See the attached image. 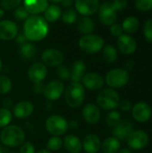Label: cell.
<instances>
[{
  "label": "cell",
  "mask_w": 152,
  "mask_h": 153,
  "mask_svg": "<svg viewBox=\"0 0 152 153\" xmlns=\"http://www.w3.org/2000/svg\"><path fill=\"white\" fill-rule=\"evenodd\" d=\"M117 153H132V152L129 150V149H126V148H124V149H120Z\"/></svg>",
  "instance_id": "obj_49"
},
{
  "label": "cell",
  "mask_w": 152,
  "mask_h": 153,
  "mask_svg": "<svg viewBox=\"0 0 152 153\" xmlns=\"http://www.w3.org/2000/svg\"><path fill=\"white\" fill-rule=\"evenodd\" d=\"M56 75L58 76V78L62 81H68L70 80L71 77V72L70 69L65 65H60L59 66H57L56 69Z\"/></svg>",
  "instance_id": "obj_38"
},
{
  "label": "cell",
  "mask_w": 152,
  "mask_h": 153,
  "mask_svg": "<svg viewBox=\"0 0 152 153\" xmlns=\"http://www.w3.org/2000/svg\"><path fill=\"white\" fill-rule=\"evenodd\" d=\"M74 5L76 11L84 16L92 15L95 13L100 5L99 0H75Z\"/></svg>",
  "instance_id": "obj_16"
},
{
  "label": "cell",
  "mask_w": 152,
  "mask_h": 153,
  "mask_svg": "<svg viewBox=\"0 0 152 153\" xmlns=\"http://www.w3.org/2000/svg\"><path fill=\"white\" fill-rule=\"evenodd\" d=\"M13 83L11 79L4 74L0 75V94L5 95L9 93L12 90Z\"/></svg>",
  "instance_id": "obj_33"
},
{
  "label": "cell",
  "mask_w": 152,
  "mask_h": 153,
  "mask_svg": "<svg viewBox=\"0 0 152 153\" xmlns=\"http://www.w3.org/2000/svg\"><path fill=\"white\" fill-rule=\"evenodd\" d=\"M121 114L116 110H111L106 117V123L108 126L114 127L121 121Z\"/></svg>",
  "instance_id": "obj_34"
},
{
  "label": "cell",
  "mask_w": 152,
  "mask_h": 153,
  "mask_svg": "<svg viewBox=\"0 0 152 153\" xmlns=\"http://www.w3.org/2000/svg\"><path fill=\"white\" fill-rule=\"evenodd\" d=\"M61 15L63 22L66 24H72L77 20V13L73 9H67Z\"/></svg>",
  "instance_id": "obj_35"
},
{
  "label": "cell",
  "mask_w": 152,
  "mask_h": 153,
  "mask_svg": "<svg viewBox=\"0 0 152 153\" xmlns=\"http://www.w3.org/2000/svg\"><path fill=\"white\" fill-rule=\"evenodd\" d=\"M0 153H3V148L1 146V143H0Z\"/></svg>",
  "instance_id": "obj_54"
},
{
  "label": "cell",
  "mask_w": 152,
  "mask_h": 153,
  "mask_svg": "<svg viewBox=\"0 0 152 153\" xmlns=\"http://www.w3.org/2000/svg\"><path fill=\"white\" fill-rule=\"evenodd\" d=\"M128 147L133 151L145 149L150 143V136L143 130H133L126 138Z\"/></svg>",
  "instance_id": "obj_8"
},
{
  "label": "cell",
  "mask_w": 152,
  "mask_h": 153,
  "mask_svg": "<svg viewBox=\"0 0 152 153\" xmlns=\"http://www.w3.org/2000/svg\"><path fill=\"white\" fill-rule=\"evenodd\" d=\"M41 60L45 65L57 67L62 65L64 61V56L59 50L56 48H47L41 54Z\"/></svg>",
  "instance_id": "obj_14"
},
{
  "label": "cell",
  "mask_w": 152,
  "mask_h": 153,
  "mask_svg": "<svg viewBox=\"0 0 152 153\" xmlns=\"http://www.w3.org/2000/svg\"><path fill=\"white\" fill-rule=\"evenodd\" d=\"M4 10L2 9V8H0V19L4 16Z\"/></svg>",
  "instance_id": "obj_51"
},
{
  "label": "cell",
  "mask_w": 152,
  "mask_h": 153,
  "mask_svg": "<svg viewBox=\"0 0 152 153\" xmlns=\"http://www.w3.org/2000/svg\"><path fill=\"white\" fill-rule=\"evenodd\" d=\"M10 153H15V152H10Z\"/></svg>",
  "instance_id": "obj_55"
},
{
  "label": "cell",
  "mask_w": 152,
  "mask_h": 153,
  "mask_svg": "<svg viewBox=\"0 0 152 153\" xmlns=\"http://www.w3.org/2000/svg\"><path fill=\"white\" fill-rule=\"evenodd\" d=\"M61 4H62V5L64 6V7H70L71 5H72V4H73V0H63L62 2H61Z\"/></svg>",
  "instance_id": "obj_48"
},
{
  "label": "cell",
  "mask_w": 152,
  "mask_h": 153,
  "mask_svg": "<svg viewBox=\"0 0 152 153\" xmlns=\"http://www.w3.org/2000/svg\"><path fill=\"white\" fill-rule=\"evenodd\" d=\"M99 21L108 26L114 24L117 18V12L113 7L112 2H104L99 7Z\"/></svg>",
  "instance_id": "obj_11"
},
{
  "label": "cell",
  "mask_w": 152,
  "mask_h": 153,
  "mask_svg": "<svg viewBox=\"0 0 152 153\" xmlns=\"http://www.w3.org/2000/svg\"><path fill=\"white\" fill-rule=\"evenodd\" d=\"M85 88L81 82H72L65 89L64 97L65 103L71 108L80 107L85 100Z\"/></svg>",
  "instance_id": "obj_3"
},
{
  "label": "cell",
  "mask_w": 152,
  "mask_h": 153,
  "mask_svg": "<svg viewBox=\"0 0 152 153\" xmlns=\"http://www.w3.org/2000/svg\"><path fill=\"white\" fill-rule=\"evenodd\" d=\"M121 25H122L124 32L130 35L138 31V30L140 29V21L137 17L131 15V16L126 17L123 21Z\"/></svg>",
  "instance_id": "obj_26"
},
{
  "label": "cell",
  "mask_w": 152,
  "mask_h": 153,
  "mask_svg": "<svg viewBox=\"0 0 152 153\" xmlns=\"http://www.w3.org/2000/svg\"><path fill=\"white\" fill-rule=\"evenodd\" d=\"M22 0H0V4L4 9L12 10L18 7Z\"/></svg>",
  "instance_id": "obj_40"
},
{
  "label": "cell",
  "mask_w": 152,
  "mask_h": 153,
  "mask_svg": "<svg viewBox=\"0 0 152 153\" xmlns=\"http://www.w3.org/2000/svg\"><path fill=\"white\" fill-rule=\"evenodd\" d=\"M23 34L28 40L39 41L48 34V24L44 17L39 15L29 16L23 25Z\"/></svg>",
  "instance_id": "obj_1"
},
{
  "label": "cell",
  "mask_w": 152,
  "mask_h": 153,
  "mask_svg": "<svg viewBox=\"0 0 152 153\" xmlns=\"http://www.w3.org/2000/svg\"><path fill=\"white\" fill-rule=\"evenodd\" d=\"M44 84L42 82H39V83H34L33 86V91L36 94H43V91H44Z\"/></svg>",
  "instance_id": "obj_45"
},
{
  "label": "cell",
  "mask_w": 152,
  "mask_h": 153,
  "mask_svg": "<svg viewBox=\"0 0 152 153\" xmlns=\"http://www.w3.org/2000/svg\"><path fill=\"white\" fill-rule=\"evenodd\" d=\"M48 1H50V2H52V3H55V4H56V3H61L63 0H48Z\"/></svg>",
  "instance_id": "obj_52"
},
{
  "label": "cell",
  "mask_w": 152,
  "mask_h": 153,
  "mask_svg": "<svg viewBox=\"0 0 152 153\" xmlns=\"http://www.w3.org/2000/svg\"><path fill=\"white\" fill-rule=\"evenodd\" d=\"M44 13H44V19L47 22H56L59 19V17L61 16V14H62L60 7L58 5H56V4L48 5Z\"/></svg>",
  "instance_id": "obj_27"
},
{
  "label": "cell",
  "mask_w": 152,
  "mask_h": 153,
  "mask_svg": "<svg viewBox=\"0 0 152 153\" xmlns=\"http://www.w3.org/2000/svg\"><path fill=\"white\" fill-rule=\"evenodd\" d=\"M142 32L146 41L152 43V18L145 21L142 28Z\"/></svg>",
  "instance_id": "obj_36"
},
{
  "label": "cell",
  "mask_w": 152,
  "mask_h": 153,
  "mask_svg": "<svg viewBox=\"0 0 152 153\" xmlns=\"http://www.w3.org/2000/svg\"><path fill=\"white\" fill-rule=\"evenodd\" d=\"M134 5L140 12H149L152 10V0H134Z\"/></svg>",
  "instance_id": "obj_37"
},
{
  "label": "cell",
  "mask_w": 152,
  "mask_h": 153,
  "mask_svg": "<svg viewBox=\"0 0 152 153\" xmlns=\"http://www.w3.org/2000/svg\"><path fill=\"white\" fill-rule=\"evenodd\" d=\"M86 70H87L86 64L82 60H76L73 64L72 68L70 70V72H71L70 80L72 82H80L82 81V77L84 76V74H86Z\"/></svg>",
  "instance_id": "obj_24"
},
{
  "label": "cell",
  "mask_w": 152,
  "mask_h": 153,
  "mask_svg": "<svg viewBox=\"0 0 152 153\" xmlns=\"http://www.w3.org/2000/svg\"><path fill=\"white\" fill-rule=\"evenodd\" d=\"M65 84L59 80H53L44 86L43 95L50 101L57 100L60 99L65 92Z\"/></svg>",
  "instance_id": "obj_10"
},
{
  "label": "cell",
  "mask_w": 152,
  "mask_h": 153,
  "mask_svg": "<svg viewBox=\"0 0 152 153\" xmlns=\"http://www.w3.org/2000/svg\"><path fill=\"white\" fill-rule=\"evenodd\" d=\"M13 16L20 22L25 21L29 17V13L23 5H19L18 7L15 8L13 12Z\"/></svg>",
  "instance_id": "obj_39"
},
{
  "label": "cell",
  "mask_w": 152,
  "mask_h": 153,
  "mask_svg": "<svg viewBox=\"0 0 152 153\" xmlns=\"http://www.w3.org/2000/svg\"><path fill=\"white\" fill-rule=\"evenodd\" d=\"M1 71H2V61L0 59V73H1Z\"/></svg>",
  "instance_id": "obj_53"
},
{
  "label": "cell",
  "mask_w": 152,
  "mask_h": 153,
  "mask_svg": "<svg viewBox=\"0 0 152 153\" xmlns=\"http://www.w3.org/2000/svg\"><path fill=\"white\" fill-rule=\"evenodd\" d=\"M63 147V140L60 136H51L47 142V150L49 152L59 151Z\"/></svg>",
  "instance_id": "obj_31"
},
{
  "label": "cell",
  "mask_w": 152,
  "mask_h": 153,
  "mask_svg": "<svg viewBox=\"0 0 152 153\" xmlns=\"http://www.w3.org/2000/svg\"><path fill=\"white\" fill-rule=\"evenodd\" d=\"M82 82L85 89H88L89 91H100L105 84L104 78L98 73L85 74L82 79Z\"/></svg>",
  "instance_id": "obj_13"
},
{
  "label": "cell",
  "mask_w": 152,
  "mask_h": 153,
  "mask_svg": "<svg viewBox=\"0 0 152 153\" xmlns=\"http://www.w3.org/2000/svg\"><path fill=\"white\" fill-rule=\"evenodd\" d=\"M96 101L99 108L111 111L118 108L121 99L119 93L115 89L107 88L99 91L97 96Z\"/></svg>",
  "instance_id": "obj_4"
},
{
  "label": "cell",
  "mask_w": 152,
  "mask_h": 153,
  "mask_svg": "<svg viewBox=\"0 0 152 153\" xmlns=\"http://www.w3.org/2000/svg\"><path fill=\"white\" fill-rule=\"evenodd\" d=\"M118 108L123 112H129V111L132 110L133 105H132V102L130 100H123L120 101V103L118 105Z\"/></svg>",
  "instance_id": "obj_44"
},
{
  "label": "cell",
  "mask_w": 152,
  "mask_h": 153,
  "mask_svg": "<svg viewBox=\"0 0 152 153\" xmlns=\"http://www.w3.org/2000/svg\"><path fill=\"white\" fill-rule=\"evenodd\" d=\"M133 131V125L129 120H121L116 126L113 127L112 136L117 138L120 142L126 140L128 135Z\"/></svg>",
  "instance_id": "obj_18"
},
{
  "label": "cell",
  "mask_w": 152,
  "mask_h": 153,
  "mask_svg": "<svg viewBox=\"0 0 152 153\" xmlns=\"http://www.w3.org/2000/svg\"><path fill=\"white\" fill-rule=\"evenodd\" d=\"M133 67H134V62L133 61L128 60V61L125 62V70H127L129 72V70H132Z\"/></svg>",
  "instance_id": "obj_47"
},
{
  "label": "cell",
  "mask_w": 152,
  "mask_h": 153,
  "mask_svg": "<svg viewBox=\"0 0 152 153\" xmlns=\"http://www.w3.org/2000/svg\"><path fill=\"white\" fill-rule=\"evenodd\" d=\"M20 51H21V54L23 56V57L27 58V59L33 58L37 54V49H36L35 46L30 42H26V43L21 45Z\"/></svg>",
  "instance_id": "obj_30"
},
{
  "label": "cell",
  "mask_w": 152,
  "mask_h": 153,
  "mask_svg": "<svg viewBox=\"0 0 152 153\" xmlns=\"http://www.w3.org/2000/svg\"><path fill=\"white\" fill-rule=\"evenodd\" d=\"M63 147L69 153H80L82 149V143L76 135L68 134L63 140Z\"/></svg>",
  "instance_id": "obj_23"
},
{
  "label": "cell",
  "mask_w": 152,
  "mask_h": 153,
  "mask_svg": "<svg viewBox=\"0 0 152 153\" xmlns=\"http://www.w3.org/2000/svg\"><path fill=\"white\" fill-rule=\"evenodd\" d=\"M45 127L47 132L52 136H61L67 132L69 126L67 120L64 117L60 115H52L47 118Z\"/></svg>",
  "instance_id": "obj_7"
},
{
  "label": "cell",
  "mask_w": 152,
  "mask_h": 153,
  "mask_svg": "<svg viewBox=\"0 0 152 153\" xmlns=\"http://www.w3.org/2000/svg\"><path fill=\"white\" fill-rule=\"evenodd\" d=\"M20 153H36L35 146L31 143H30V142L23 143L21 145Z\"/></svg>",
  "instance_id": "obj_41"
},
{
  "label": "cell",
  "mask_w": 152,
  "mask_h": 153,
  "mask_svg": "<svg viewBox=\"0 0 152 153\" xmlns=\"http://www.w3.org/2000/svg\"><path fill=\"white\" fill-rule=\"evenodd\" d=\"M109 31L110 33L115 36V37H119L120 35H122L124 33V30H123V28H122V25L121 24H118V23H114L112 25H110V28H109Z\"/></svg>",
  "instance_id": "obj_42"
},
{
  "label": "cell",
  "mask_w": 152,
  "mask_h": 153,
  "mask_svg": "<svg viewBox=\"0 0 152 153\" xmlns=\"http://www.w3.org/2000/svg\"><path fill=\"white\" fill-rule=\"evenodd\" d=\"M13 119V113L6 108H0V128L9 126Z\"/></svg>",
  "instance_id": "obj_32"
},
{
  "label": "cell",
  "mask_w": 152,
  "mask_h": 153,
  "mask_svg": "<svg viewBox=\"0 0 152 153\" xmlns=\"http://www.w3.org/2000/svg\"><path fill=\"white\" fill-rule=\"evenodd\" d=\"M116 45L118 50L124 55H132L137 49V42L135 39L126 33H123L117 38Z\"/></svg>",
  "instance_id": "obj_12"
},
{
  "label": "cell",
  "mask_w": 152,
  "mask_h": 153,
  "mask_svg": "<svg viewBox=\"0 0 152 153\" xmlns=\"http://www.w3.org/2000/svg\"><path fill=\"white\" fill-rule=\"evenodd\" d=\"M18 34V27L13 21L4 20L0 22V39L12 40Z\"/></svg>",
  "instance_id": "obj_19"
},
{
  "label": "cell",
  "mask_w": 152,
  "mask_h": 153,
  "mask_svg": "<svg viewBox=\"0 0 152 153\" xmlns=\"http://www.w3.org/2000/svg\"><path fill=\"white\" fill-rule=\"evenodd\" d=\"M82 143V148L87 153H99L101 150V141L97 134H87Z\"/></svg>",
  "instance_id": "obj_21"
},
{
  "label": "cell",
  "mask_w": 152,
  "mask_h": 153,
  "mask_svg": "<svg viewBox=\"0 0 152 153\" xmlns=\"http://www.w3.org/2000/svg\"><path fill=\"white\" fill-rule=\"evenodd\" d=\"M102 57H103L104 61L108 64L115 63L118 57L117 49L112 45L104 46V48H102Z\"/></svg>",
  "instance_id": "obj_28"
},
{
  "label": "cell",
  "mask_w": 152,
  "mask_h": 153,
  "mask_svg": "<svg viewBox=\"0 0 152 153\" xmlns=\"http://www.w3.org/2000/svg\"><path fill=\"white\" fill-rule=\"evenodd\" d=\"M36 153H51V152H49V151L47 150V149H43V150H40V151H39L38 152Z\"/></svg>",
  "instance_id": "obj_50"
},
{
  "label": "cell",
  "mask_w": 152,
  "mask_h": 153,
  "mask_svg": "<svg viewBox=\"0 0 152 153\" xmlns=\"http://www.w3.org/2000/svg\"><path fill=\"white\" fill-rule=\"evenodd\" d=\"M26 135L23 130L18 126L13 125H9L3 128L0 133V142L2 144L7 147H17L21 146L25 141Z\"/></svg>",
  "instance_id": "obj_2"
},
{
  "label": "cell",
  "mask_w": 152,
  "mask_h": 153,
  "mask_svg": "<svg viewBox=\"0 0 152 153\" xmlns=\"http://www.w3.org/2000/svg\"><path fill=\"white\" fill-rule=\"evenodd\" d=\"M78 30L80 32L85 35L91 34V32L94 31L95 30V24L90 18H89L88 16H85L80 19V21L78 22Z\"/></svg>",
  "instance_id": "obj_29"
},
{
  "label": "cell",
  "mask_w": 152,
  "mask_h": 153,
  "mask_svg": "<svg viewBox=\"0 0 152 153\" xmlns=\"http://www.w3.org/2000/svg\"><path fill=\"white\" fill-rule=\"evenodd\" d=\"M132 117L138 123H146L152 117L151 107L145 101H139L132 108Z\"/></svg>",
  "instance_id": "obj_9"
},
{
  "label": "cell",
  "mask_w": 152,
  "mask_h": 153,
  "mask_svg": "<svg viewBox=\"0 0 152 153\" xmlns=\"http://www.w3.org/2000/svg\"><path fill=\"white\" fill-rule=\"evenodd\" d=\"M47 74V66L40 62L32 64L28 69V78L33 83L42 82Z\"/></svg>",
  "instance_id": "obj_15"
},
{
  "label": "cell",
  "mask_w": 152,
  "mask_h": 153,
  "mask_svg": "<svg viewBox=\"0 0 152 153\" xmlns=\"http://www.w3.org/2000/svg\"><path fill=\"white\" fill-rule=\"evenodd\" d=\"M15 40H16V42L21 46V45L26 43L28 39H27V38L25 37L24 34H17V36L15 37Z\"/></svg>",
  "instance_id": "obj_46"
},
{
  "label": "cell",
  "mask_w": 152,
  "mask_h": 153,
  "mask_svg": "<svg viewBox=\"0 0 152 153\" xmlns=\"http://www.w3.org/2000/svg\"><path fill=\"white\" fill-rule=\"evenodd\" d=\"M82 114L84 121L89 125H96L99 123L101 117L100 108L98 107V105L93 103L86 104L82 108Z\"/></svg>",
  "instance_id": "obj_17"
},
{
  "label": "cell",
  "mask_w": 152,
  "mask_h": 153,
  "mask_svg": "<svg viewBox=\"0 0 152 153\" xmlns=\"http://www.w3.org/2000/svg\"><path fill=\"white\" fill-rule=\"evenodd\" d=\"M120 149L121 142L114 136L108 137L101 143V150L103 153H117Z\"/></svg>",
  "instance_id": "obj_25"
},
{
  "label": "cell",
  "mask_w": 152,
  "mask_h": 153,
  "mask_svg": "<svg viewBox=\"0 0 152 153\" xmlns=\"http://www.w3.org/2000/svg\"><path fill=\"white\" fill-rule=\"evenodd\" d=\"M105 46L104 39L95 34H86L79 40L80 48L87 54H96L102 50Z\"/></svg>",
  "instance_id": "obj_6"
},
{
  "label": "cell",
  "mask_w": 152,
  "mask_h": 153,
  "mask_svg": "<svg viewBox=\"0 0 152 153\" xmlns=\"http://www.w3.org/2000/svg\"><path fill=\"white\" fill-rule=\"evenodd\" d=\"M34 110L33 104L29 100H21L16 103L13 109V116L18 119L28 118Z\"/></svg>",
  "instance_id": "obj_20"
},
{
  "label": "cell",
  "mask_w": 152,
  "mask_h": 153,
  "mask_svg": "<svg viewBox=\"0 0 152 153\" xmlns=\"http://www.w3.org/2000/svg\"><path fill=\"white\" fill-rule=\"evenodd\" d=\"M104 80L108 88L120 89L129 82L130 74L125 68H114L107 73Z\"/></svg>",
  "instance_id": "obj_5"
},
{
  "label": "cell",
  "mask_w": 152,
  "mask_h": 153,
  "mask_svg": "<svg viewBox=\"0 0 152 153\" xmlns=\"http://www.w3.org/2000/svg\"><path fill=\"white\" fill-rule=\"evenodd\" d=\"M112 4H113V7L115 8V10L116 12H118V11L125 10L127 7L128 2H127V0H114L112 2Z\"/></svg>",
  "instance_id": "obj_43"
},
{
  "label": "cell",
  "mask_w": 152,
  "mask_h": 153,
  "mask_svg": "<svg viewBox=\"0 0 152 153\" xmlns=\"http://www.w3.org/2000/svg\"><path fill=\"white\" fill-rule=\"evenodd\" d=\"M23 6L29 13L37 15L45 12L48 6V0H23Z\"/></svg>",
  "instance_id": "obj_22"
}]
</instances>
